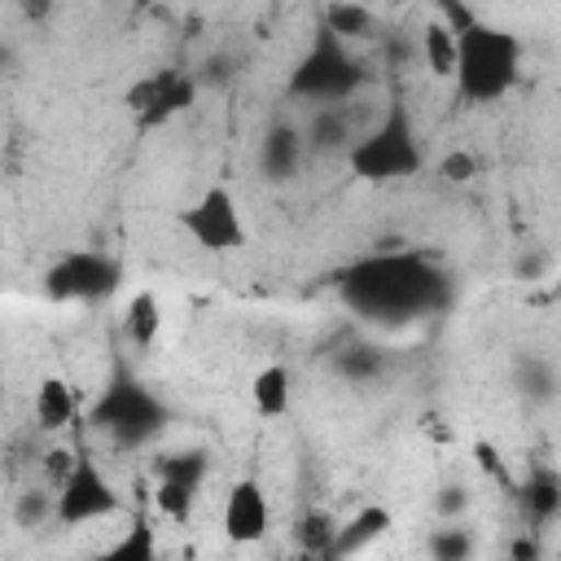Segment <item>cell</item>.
Instances as JSON below:
<instances>
[{"label": "cell", "instance_id": "6da1fadb", "mask_svg": "<svg viewBox=\"0 0 561 561\" xmlns=\"http://www.w3.org/2000/svg\"><path fill=\"white\" fill-rule=\"evenodd\" d=\"M337 294L364 324L403 329L425 316H438L451 302V276L438 259L394 245V250H373L351 267H342Z\"/></svg>", "mask_w": 561, "mask_h": 561}, {"label": "cell", "instance_id": "7a4b0ae2", "mask_svg": "<svg viewBox=\"0 0 561 561\" xmlns=\"http://www.w3.org/2000/svg\"><path fill=\"white\" fill-rule=\"evenodd\" d=\"M517 79H522V39L473 13L456 31V70H451L456 92L473 105H491L508 96Z\"/></svg>", "mask_w": 561, "mask_h": 561}, {"label": "cell", "instance_id": "3957f363", "mask_svg": "<svg viewBox=\"0 0 561 561\" xmlns=\"http://www.w3.org/2000/svg\"><path fill=\"white\" fill-rule=\"evenodd\" d=\"M88 421H92V430L110 434V443H118V447H140V443H149L153 434H162V425H167V403H162L127 364H114L110 377H105V390H101L96 403L88 408Z\"/></svg>", "mask_w": 561, "mask_h": 561}, {"label": "cell", "instance_id": "277c9868", "mask_svg": "<svg viewBox=\"0 0 561 561\" xmlns=\"http://www.w3.org/2000/svg\"><path fill=\"white\" fill-rule=\"evenodd\" d=\"M425 162L421 153V140H416V127H412V114L403 101H390V110L364 131L351 140L346 149V167L351 175L368 180V184H386V180H403V175H416Z\"/></svg>", "mask_w": 561, "mask_h": 561}, {"label": "cell", "instance_id": "5b68a950", "mask_svg": "<svg viewBox=\"0 0 561 561\" xmlns=\"http://www.w3.org/2000/svg\"><path fill=\"white\" fill-rule=\"evenodd\" d=\"M359 83H364V66L351 53V44L320 31L311 48L298 57V66L289 70L285 96L302 101L307 110H333V105H346L359 92Z\"/></svg>", "mask_w": 561, "mask_h": 561}, {"label": "cell", "instance_id": "8992f818", "mask_svg": "<svg viewBox=\"0 0 561 561\" xmlns=\"http://www.w3.org/2000/svg\"><path fill=\"white\" fill-rule=\"evenodd\" d=\"M118 513H123L118 486L105 478L96 456L88 447H79L66 478L53 486V522L57 526H88V522H105Z\"/></svg>", "mask_w": 561, "mask_h": 561}, {"label": "cell", "instance_id": "52a82bcc", "mask_svg": "<svg viewBox=\"0 0 561 561\" xmlns=\"http://www.w3.org/2000/svg\"><path fill=\"white\" fill-rule=\"evenodd\" d=\"M175 224H180V232H184L193 245H202V250H210V254H228V250L245 245L241 206H237V197H232L224 184H210L193 206H184V210L175 215Z\"/></svg>", "mask_w": 561, "mask_h": 561}, {"label": "cell", "instance_id": "ba28073f", "mask_svg": "<svg viewBox=\"0 0 561 561\" xmlns=\"http://www.w3.org/2000/svg\"><path fill=\"white\" fill-rule=\"evenodd\" d=\"M44 289L57 302H101L118 289V263L101 250H70L44 272Z\"/></svg>", "mask_w": 561, "mask_h": 561}, {"label": "cell", "instance_id": "9c48e42d", "mask_svg": "<svg viewBox=\"0 0 561 561\" xmlns=\"http://www.w3.org/2000/svg\"><path fill=\"white\" fill-rule=\"evenodd\" d=\"M206 451H175L158 465V486H153V504L162 517L171 522H188L193 508H197V495H202V482H206Z\"/></svg>", "mask_w": 561, "mask_h": 561}, {"label": "cell", "instance_id": "30bf717a", "mask_svg": "<svg viewBox=\"0 0 561 561\" xmlns=\"http://www.w3.org/2000/svg\"><path fill=\"white\" fill-rule=\"evenodd\" d=\"M219 526H224V539L237 548H254L272 535V504H267V491L259 478H237L228 486L224 508H219Z\"/></svg>", "mask_w": 561, "mask_h": 561}, {"label": "cell", "instance_id": "8fae6325", "mask_svg": "<svg viewBox=\"0 0 561 561\" xmlns=\"http://www.w3.org/2000/svg\"><path fill=\"white\" fill-rule=\"evenodd\" d=\"M193 96H197V79L193 75H184V70H158V75L131 83L127 105L140 118V127H158V123L175 118L180 110H188Z\"/></svg>", "mask_w": 561, "mask_h": 561}, {"label": "cell", "instance_id": "7c38bea8", "mask_svg": "<svg viewBox=\"0 0 561 561\" xmlns=\"http://www.w3.org/2000/svg\"><path fill=\"white\" fill-rule=\"evenodd\" d=\"M31 421H35V430H44V434L70 430V425L79 421V394H75V386H70L66 377H57V373L39 377V386H35V394H31Z\"/></svg>", "mask_w": 561, "mask_h": 561}, {"label": "cell", "instance_id": "4fadbf2b", "mask_svg": "<svg viewBox=\"0 0 561 561\" xmlns=\"http://www.w3.org/2000/svg\"><path fill=\"white\" fill-rule=\"evenodd\" d=\"M302 131L289 127V123H272L259 140V171L267 180H294L298 167H302Z\"/></svg>", "mask_w": 561, "mask_h": 561}, {"label": "cell", "instance_id": "5bb4252c", "mask_svg": "<svg viewBox=\"0 0 561 561\" xmlns=\"http://www.w3.org/2000/svg\"><path fill=\"white\" fill-rule=\"evenodd\" d=\"M386 530H390V508H381V504H364V508H355L346 522H337L329 561H346V557L364 552V548H368L373 539H381Z\"/></svg>", "mask_w": 561, "mask_h": 561}, {"label": "cell", "instance_id": "9a60e30c", "mask_svg": "<svg viewBox=\"0 0 561 561\" xmlns=\"http://www.w3.org/2000/svg\"><path fill=\"white\" fill-rule=\"evenodd\" d=\"M561 513V478L552 465H535L526 486H522V517L530 522V530L552 526Z\"/></svg>", "mask_w": 561, "mask_h": 561}, {"label": "cell", "instance_id": "2e32d148", "mask_svg": "<svg viewBox=\"0 0 561 561\" xmlns=\"http://www.w3.org/2000/svg\"><path fill=\"white\" fill-rule=\"evenodd\" d=\"M250 403L263 421H285L294 408V377L285 364H263L250 381Z\"/></svg>", "mask_w": 561, "mask_h": 561}, {"label": "cell", "instance_id": "e0dca14e", "mask_svg": "<svg viewBox=\"0 0 561 561\" xmlns=\"http://www.w3.org/2000/svg\"><path fill=\"white\" fill-rule=\"evenodd\" d=\"M355 140V127H351V114L346 105H333V110H311V123L302 131V149H320V153H346Z\"/></svg>", "mask_w": 561, "mask_h": 561}, {"label": "cell", "instance_id": "ac0fdd59", "mask_svg": "<svg viewBox=\"0 0 561 561\" xmlns=\"http://www.w3.org/2000/svg\"><path fill=\"white\" fill-rule=\"evenodd\" d=\"M158 333H162V302L149 289L131 294V302L123 311V342L131 351H149L158 342Z\"/></svg>", "mask_w": 561, "mask_h": 561}, {"label": "cell", "instance_id": "d6986e66", "mask_svg": "<svg viewBox=\"0 0 561 561\" xmlns=\"http://www.w3.org/2000/svg\"><path fill=\"white\" fill-rule=\"evenodd\" d=\"M83 561H158V539H153V526L145 517H136L118 539H110L105 548H96L92 557Z\"/></svg>", "mask_w": 561, "mask_h": 561}, {"label": "cell", "instance_id": "ffe728a7", "mask_svg": "<svg viewBox=\"0 0 561 561\" xmlns=\"http://www.w3.org/2000/svg\"><path fill=\"white\" fill-rule=\"evenodd\" d=\"M421 57H425L430 75L451 79V70H456V31L443 18H430L425 22V31H421Z\"/></svg>", "mask_w": 561, "mask_h": 561}, {"label": "cell", "instance_id": "44dd1931", "mask_svg": "<svg viewBox=\"0 0 561 561\" xmlns=\"http://www.w3.org/2000/svg\"><path fill=\"white\" fill-rule=\"evenodd\" d=\"M425 548H430V561H473L478 539H473V530L465 522H438L430 530Z\"/></svg>", "mask_w": 561, "mask_h": 561}, {"label": "cell", "instance_id": "7402d4cb", "mask_svg": "<svg viewBox=\"0 0 561 561\" xmlns=\"http://www.w3.org/2000/svg\"><path fill=\"white\" fill-rule=\"evenodd\" d=\"M373 22H377V13H373L368 4H346V0H337V4L324 9V31H329L333 39H342V44L368 35Z\"/></svg>", "mask_w": 561, "mask_h": 561}, {"label": "cell", "instance_id": "603a6c76", "mask_svg": "<svg viewBox=\"0 0 561 561\" xmlns=\"http://www.w3.org/2000/svg\"><path fill=\"white\" fill-rule=\"evenodd\" d=\"M333 535H337V522L329 513H307L298 522V552H311V557H324L329 561Z\"/></svg>", "mask_w": 561, "mask_h": 561}, {"label": "cell", "instance_id": "cb8c5ba5", "mask_svg": "<svg viewBox=\"0 0 561 561\" xmlns=\"http://www.w3.org/2000/svg\"><path fill=\"white\" fill-rule=\"evenodd\" d=\"M13 522L18 526H26V530H35V526H44V522H53V491H22L18 495V504H13Z\"/></svg>", "mask_w": 561, "mask_h": 561}, {"label": "cell", "instance_id": "d4e9b609", "mask_svg": "<svg viewBox=\"0 0 561 561\" xmlns=\"http://www.w3.org/2000/svg\"><path fill=\"white\" fill-rule=\"evenodd\" d=\"M438 175H443V180H451V184H465V180H473V175H478V158H473L469 149H451V153H443Z\"/></svg>", "mask_w": 561, "mask_h": 561}, {"label": "cell", "instance_id": "484cf974", "mask_svg": "<svg viewBox=\"0 0 561 561\" xmlns=\"http://www.w3.org/2000/svg\"><path fill=\"white\" fill-rule=\"evenodd\" d=\"M377 364H381V355H377L373 346H346V355L337 359V373H346V377H368V373H377Z\"/></svg>", "mask_w": 561, "mask_h": 561}, {"label": "cell", "instance_id": "4316f807", "mask_svg": "<svg viewBox=\"0 0 561 561\" xmlns=\"http://www.w3.org/2000/svg\"><path fill=\"white\" fill-rule=\"evenodd\" d=\"M465 508H469V491H465V486H443V495H438V517H443V522H460Z\"/></svg>", "mask_w": 561, "mask_h": 561}, {"label": "cell", "instance_id": "83f0119b", "mask_svg": "<svg viewBox=\"0 0 561 561\" xmlns=\"http://www.w3.org/2000/svg\"><path fill=\"white\" fill-rule=\"evenodd\" d=\"M508 557H513V561H539V535H535V530L517 535L513 548H508Z\"/></svg>", "mask_w": 561, "mask_h": 561}, {"label": "cell", "instance_id": "f1b7e54d", "mask_svg": "<svg viewBox=\"0 0 561 561\" xmlns=\"http://www.w3.org/2000/svg\"><path fill=\"white\" fill-rule=\"evenodd\" d=\"M473 451H478V465H482L486 473H495L500 482H508V478H504V465H500V451H495V447H486V443H478Z\"/></svg>", "mask_w": 561, "mask_h": 561}, {"label": "cell", "instance_id": "f546056e", "mask_svg": "<svg viewBox=\"0 0 561 561\" xmlns=\"http://www.w3.org/2000/svg\"><path fill=\"white\" fill-rule=\"evenodd\" d=\"M294 561H324V557H311V552H298Z\"/></svg>", "mask_w": 561, "mask_h": 561}]
</instances>
